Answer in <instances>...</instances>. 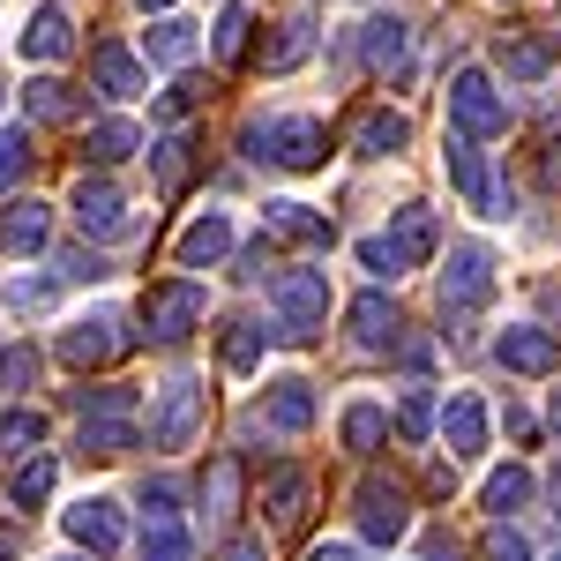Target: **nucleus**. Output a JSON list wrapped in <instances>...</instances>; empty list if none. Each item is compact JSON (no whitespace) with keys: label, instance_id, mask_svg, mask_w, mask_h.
Segmentation results:
<instances>
[{"label":"nucleus","instance_id":"nucleus-48","mask_svg":"<svg viewBox=\"0 0 561 561\" xmlns=\"http://www.w3.org/2000/svg\"><path fill=\"white\" fill-rule=\"evenodd\" d=\"M135 8H142V15H165V8H180V0H135Z\"/></svg>","mask_w":561,"mask_h":561},{"label":"nucleus","instance_id":"nucleus-2","mask_svg":"<svg viewBox=\"0 0 561 561\" xmlns=\"http://www.w3.org/2000/svg\"><path fill=\"white\" fill-rule=\"evenodd\" d=\"M442 248V225H434V210H397V225L389 232H375V240H359V262L375 270V277H404V270H420V262Z\"/></svg>","mask_w":561,"mask_h":561},{"label":"nucleus","instance_id":"nucleus-33","mask_svg":"<svg viewBox=\"0 0 561 561\" xmlns=\"http://www.w3.org/2000/svg\"><path fill=\"white\" fill-rule=\"evenodd\" d=\"M262 345H270V330H262V322H225V367H232V375H255Z\"/></svg>","mask_w":561,"mask_h":561},{"label":"nucleus","instance_id":"nucleus-31","mask_svg":"<svg viewBox=\"0 0 561 561\" xmlns=\"http://www.w3.org/2000/svg\"><path fill=\"white\" fill-rule=\"evenodd\" d=\"M248 31H255V15H248L240 0H232V8H217V23H210V60H225V68H232V60L248 53Z\"/></svg>","mask_w":561,"mask_h":561},{"label":"nucleus","instance_id":"nucleus-41","mask_svg":"<svg viewBox=\"0 0 561 561\" xmlns=\"http://www.w3.org/2000/svg\"><path fill=\"white\" fill-rule=\"evenodd\" d=\"M23 173H31V142H23L15 128H0V195H8Z\"/></svg>","mask_w":561,"mask_h":561},{"label":"nucleus","instance_id":"nucleus-37","mask_svg":"<svg viewBox=\"0 0 561 561\" xmlns=\"http://www.w3.org/2000/svg\"><path fill=\"white\" fill-rule=\"evenodd\" d=\"M142 561H195V547H187L180 517H165V524H150V531H142Z\"/></svg>","mask_w":561,"mask_h":561},{"label":"nucleus","instance_id":"nucleus-24","mask_svg":"<svg viewBox=\"0 0 561 561\" xmlns=\"http://www.w3.org/2000/svg\"><path fill=\"white\" fill-rule=\"evenodd\" d=\"M262 420L285 434V442H293V434H307V427H314V389H307V382H270Z\"/></svg>","mask_w":561,"mask_h":561},{"label":"nucleus","instance_id":"nucleus-30","mask_svg":"<svg viewBox=\"0 0 561 561\" xmlns=\"http://www.w3.org/2000/svg\"><path fill=\"white\" fill-rule=\"evenodd\" d=\"M300 517H307V472H300V465H285V472L270 479V524L293 531Z\"/></svg>","mask_w":561,"mask_h":561},{"label":"nucleus","instance_id":"nucleus-4","mask_svg":"<svg viewBox=\"0 0 561 561\" xmlns=\"http://www.w3.org/2000/svg\"><path fill=\"white\" fill-rule=\"evenodd\" d=\"M486 300H494V248L457 240L449 248V270H442V322H472Z\"/></svg>","mask_w":561,"mask_h":561},{"label":"nucleus","instance_id":"nucleus-39","mask_svg":"<svg viewBox=\"0 0 561 561\" xmlns=\"http://www.w3.org/2000/svg\"><path fill=\"white\" fill-rule=\"evenodd\" d=\"M232 494H240V465H232V457H217L210 479H203V510H210V517H225V510H232Z\"/></svg>","mask_w":561,"mask_h":561},{"label":"nucleus","instance_id":"nucleus-1","mask_svg":"<svg viewBox=\"0 0 561 561\" xmlns=\"http://www.w3.org/2000/svg\"><path fill=\"white\" fill-rule=\"evenodd\" d=\"M248 158H270V165H285V173H314L322 158H330V128L322 121H307V113H293V121H248Z\"/></svg>","mask_w":561,"mask_h":561},{"label":"nucleus","instance_id":"nucleus-21","mask_svg":"<svg viewBox=\"0 0 561 561\" xmlns=\"http://www.w3.org/2000/svg\"><path fill=\"white\" fill-rule=\"evenodd\" d=\"M404 142H412V121H404V113H389V105L359 113V128H352V150H359V158H397Z\"/></svg>","mask_w":561,"mask_h":561},{"label":"nucleus","instance_id":"nucleus-34","mask_svg":"<svg viewBox=\"0 0 561 561\" xmlns=\"http://www.w3.org/2000/svg\"><path fill=\"white\" fill-rule=\"evenodd\" d=\"M524 502H531V472H524V465H502V472L486 479V510L502 524H510V510H524Z\"/></svg>","mask_w":561,"mask_h":561},{"label":"nucleus","instance_id":"nucleus-36","mask_svg":"<svg viewBox=\"0 0 561 561\" xmlns=\"http://www.w3.org/2000/svg\"><path fill=\"white\" fill-rule=\"evenodd\" d=\"M45 494H53V457H31L23 472L8 479V502H15V510H38Z\"/></svg>","mask_w":561,"mask_h":561},{"label":"nucleus","instance_id":"nucleus-35","mask_svg":"<svg viewBox=\"0 0 561 561\" xmlns=\"http://www.w3.org/2000/svg\"><path fill=\"white\" fill-rule=\"evenodd\" d=\"M38 442H45V412H38V404H15V412L0 420V449H15V457H31Z\"/></svg>","mask_w":561,"mask_h":561},{"label":"nucleus","instance_id":"nucleus-44","mask_svg":"<svg viewBox=\"0 0 561 561\" xmlns=\"http://www.w3.org/2000/svg\"><path fill=\"white\" fill-rule=\"evenodd\" d=\"M195 98H203L195 83H173L165 98H158V113H165V121H187V113H195Z\"/></svg>","mask_w":561,"mask_h":561},{"label":"nucleus","instance_id":"nucleus-51","mask_svg":"<svg viewBox=\"0 0 561 561\" xmlns=\"http://www.w3.org/2000/svg\"><path fill=\"white\" fill-rule=\"evenodd\" d=\"M554 502H561V472H554ZM554 517H561V510H554Z\"/></svg>","mask_w":561,"mask_h":561},{"label":"nucleus","instance_id":"nucleus-42","mask_svg":"<svg viewBox=\"0 0 561 561\" xmlns=\"http://www.w3.org/2000/svg\"><path fill=\"white\" fill-rule=\"evenodd\" d=\"M479 554H486V561H531V539H524L517 524H494V531H486V547H479Z\"/></svg>","mask_w":561,"mask_h":561},{"label":"nucleus","instance_id":"nucleus-43","mask_svg":"<svg viewBox=\"0 0 561 561\" xmlns=\"http://www.w3.org/2000/svg\"><path fill=\"white\" fill-rule=\"evenodd\" d=\"M397 427L412 434V442H427V427H434V397H427V389H412V397L397 404Z\"/></svg>","mask_w":561,"mask_h":561},{"label":"nucleus","instance_id":"nucleus-6","mask_svg":"<svg viewBox=\"0 0 561 561\" xmlns=\"http://www.w3.org/2000/svg\"><path fill=\"white\" fill-rule=\"evenodd\" d=\"M203 285H195V277H165V285H150V293H142V322H150V337H158V345H180V337H187V330H195V322H203Z\"/></svg>","mask_w":561,"mask_h":561},{"label":"nucleus","instance_id":"nucleus-32","mask_svg":"<svg viewBox=\"0 0 561 561\" xmlns=\"http://www.w3.org/2000/svg\"><path fill=\"white\" fill-rule=\"evenodd\" d=\"M554 68V38H517V45H502V76L510 83H539Z\"/></svg>","mask_w":561,"mask_h":561},{"label":"nucleus","instance_id":"nucleus-40","mask_svg":"<svg viewBox=\"0 0 561 561\" xmlns=\"http://www.w3.org/2000/svg\"><path fill=\"white\" fill-rule=\"evenodd\" d=\"M0 389H15V397H23V389H38V352H31V345H8V352H0Z\"/></svg>","mask_w":561,"mask_h":561},{"label":"nucleus","instance_id":"nucleus-26","mask_svg":"<svg viewBox=\"0 0 561 561\" xmlns=\"http://www.w3.org/2000/svg\"><path fill=\"white\" fill-rule=\"evenodd\" d=\"M142 53H150L158 68H187V60H195V23L158 15V23H150V38H142Z\"/></svg>","mask_w":561,"mask_h":561},{"label":"nucleus","instance_id":"nucleus-17","mask_svg":"<svg viewBox=\"0 0 561 561\" xmlns=\"http://www.w3.org/2000/svg\"><path fill=\"white\" fill-rule=\"evenodd\" d=\"M232 255V217L225 210H203L187 232H180V270H210V262Z\"/></svg>","mask_w":561,"mask_h":561},{"label":"nucleus","instance_id":"nucleus-22","mask_svg":"<svg viewBox=\"0 0 561 561\" xmlns=\"http://www.w3.org/2000/svg\"><path fill=\"white\" fill-rule=\"evenodd\" d=\"M90 76H98V90H105L113 105H128V98H142V60H135L128 45H98Z\"/></svg>","mask_w":561,"mask_h":561},{"label":"nucleus","instance_id":"nucleus-9","mask_svg":"<svg viewBox=\"0 0 561 561\" xmlns=\"http://www.w3.org/2000/svg\"><path fill=\"white\" fill-rule=\"evenodd\" d=\"M68 210H76V225H83L90 240H121V232H128L135 217H128V195H121V187H113V180H76V203H68Z\"/></svg>","mask_w":561,"mask_h":561},{"label":"nucleus","instance_id":"nucleus-23","mask_svg":"<svg viewBox=\"0 0 561 561\" xmlns=\"http://www.w3.org/2000/svg\"><path fill=\"white\" fill-rule=\"evenodd\" d=\"M150 173H158V195H180L187 173H195V135H187V128L158 135V142H150Z\"/></svg>","mask_w":561,"mask_h":561},{"label":"nucleus","instance_id":"nucleus-11","mask_svg":"<svg viewBox=\"0 0 561 561\" xmlns=\"http://www.w3.org/2000/svg\"><path fill=\"white\" fill-rule=\"evenodd\" d=\"M442 165H449V180H457V195L472 203V210H486V217H502L494 203V173H486V158H479V142L472 135H449V150H442Z\"/></svg>","mask_w":561,"mask_h":561},{"label":"nucleus","instance_id":"nucleus-45","mask_svg":"<svg viewBox=\"0 0 561 561\" xmlns=\"http://www.w3.org/2000/svg\"><path fill=\"white\" fill-rule=\"evenodd\" d=\"M307 561H359V547H345V539H330V547H314Z\"/></svg>","mask_w":561,"mask_h":561},{"label":"nucleus","instance_id":"nucleus-15","mask_svg":"<svg viewBox=\"0 0 561 561\" xmlns=\"http://www.w3.org/2000/svg\"><path fill=\"white\" fill-rule=\"evenodd\" d=\"M45 240H53V210H45L38 195H23V203L0 210V248L8 255H45Z\"/></svg>","mask_w":561,"mask_h":561},{"label":"nucleus","instance_id":"nucleus-28","mask_svg":"<svg viewBox=\"0 0 561 561\" xmlns=\"http://www.w3.org/2000/svg\"><path fill=\"white\" fill-rule=\"evenodd\" d=\"M135 449V420L128 412H98L83 420V457H128Z\"/></svg>","mask_w":561,"mask_h":561},{"label":"nucleus","instance_id":"nucleus-52","mask_svg":"<svg viewBox=\"0 0 561 561\" xmlns=\"http://www.w3.org/2000/svg\"><path fill=\"white\" fill-rule=\"evenodd\" d=\"M554 561H561V554H554Z\"/></svg>","mask_w":561,"mask_h":561},{"label":"nucleus","instance_id":"nucleus-29","mask_svg":"<svg viewBox=\"0 0 561 561\" xmlns=\"http://www.w3.org/2000/svg\"><path fill=\"white\" fill-rule=\"evenodd\" d=\"M135 150H142L135 121H98V128L83 135V158H98V165H121V158H135Z\"/></svg>","mask_w":561,"mask_h":561},{"label":"nucleus","instance_id":"nucleus-14","mask_svg":"<svg viewBox=\"0 0 561 561\" xmlns=\"http://www.w3.org/2000/svg\"><path fill=\"white\" fill-rule=\"evenodd\" d=\"M68 539H76V547H90V554H113V547H121V539H128V524H121V502H76V510H68Z\"/></svg>","mask_w":561,"mask_h":561},{"label":"nucleus","instance_id":"nucleus-13","mask_svg":"<svg viewBox=\"0 0 561 561\" xmlns=\"http://www.w3.org/2000/svg\"><path fill=\"white\" fill-rule=\"evenodd\" d=\"M121 345H128V337H121L113 314H90V322H68V330H60V359H68V367H105Z\"/></svg>","mask_w":561,"mask_h":561},{"label":"nucleus","instance_id":"nucleus-8","mask_svg":"<svg viewBox=\"0 0 561 561\" xmlns=\"http://www.w3.org/2000/svg\"><path fill=\"white\" fill-rule=\"evenodd\" d=\"M203 427V382L195 375H173L158 389V412H150V449H187Z\"/></svg>","mask_w":561,"mask_h":561},{"label":"nucleus","instance_id":"nucleus-16","mask_svg":"<svg viewBox=\"0 0 561 561\" xmlns=\"http://www.w3.org/2000/svg\"><path fill=\"white\" fill-rule=\"evenodd\" d=\"M345 322H352V345H359V352H389V345H404V322H397V307H389L382 293H359Z\"/></svg>","mask_w":561,"mask_h":561},{"label":"nucleus","instance_id":"nucleus-12","mask_svg":"<svg viewBox=\"0 0 561 561\" xmlns=\"http://www.w3.org/2000/svg\"><path fill=\"white\" fill-rule=\"evenodd\" d=\"M359 53H367V68L389 76V83H404V76H412V31H404L397 15H375V23L359 31Z\"/></svg>","mask_w":561,"mask_h":561},{"label":"nucleus","instance_id":"nucleus-10","mask_svg":"<svg viewBox=\"0 0 561 561\" xmlns=\"http://www.w3.org/2000/svg\"><path fill=\"white\" fill-rule=\"evenodd\" d=\"M494 359H502L510 375H554L561 367V337L539 330V322H510V330L494 337Z\"/></svg>","mask_w":561,"mask_h":561},{"label":"nucleus","instance_id":"nucleus-19","mask_svg":"<svg viewBox=\"0 0 561 561\" xmlns=\"http://www.w3.org/2000/svg\"><path fill=\"white\" fill-rule=\"evenodd\" d=\"M262 225H270L277 240H293V248H330V240H337V225L322 210H307V203H270Z\"/></svg>","mask_w":561,"mask_h":561},{"label":"nucleus","instance_id":"nucleus-20","mask_svg":"<svg viewBox=\"0 0 561 561\" xmlns=\"http://www.w3.org/2000/svg\"><path fill=\"white\" fill-rule=\"evenodd\" d=\"M442 442H449V457H479L486 449V404L479 397H449L442 404Z\"/></svg>","mask_w":561,"mask_h":561},{"label":"nucleus","instance_id":"nucleus-5","mask_svg":"<svg viewBox=\"0 0 561 561\" xmlns=\"http://www.w3.org/2000/svg\"><path fill=\"white\" fill-rule=\"evenodd\" d=\"M449 121H457V135H472V142L510 128V105H502V90H494L486 68H457L449 76Z\"/></svg>","mask_w":561,"mask_h":561},{"label":"nucleus","instance_id":"nucleus-25","mask_svg":"<svg viewBox=\"0 0 561 561\" xmlns=\"http://www.w3.org/2000/svg\"><path fill=\"white\" fill-rule=\"evenodd\" d=\"M76 45V23H68V8H38L31 23H23V60H60Z\"/></svg>","mask_w":561,"mask_h":561},{"label":"nucleus","instance_id":"nucleus-47","mask_svg":"<svg viewBox=\"0 0 561 561\" xmlns=\"http://www.w3.org/2000/svg\"><path fill=\"white\" fill-rule=\"evenodd\" d=\"M547 187H561V142L547 150Z\"/></svg>","mask_w":561,"mask_h":561},{"label":"nucleus","instance_id":"nucleus-49","mask_svg":"<svg viewBox=\"0 0 561 561\" xmlns=\"http://www.w3.org/2000/svg\"><path fill=\"white\" fill-rule=\"evenodd\" d=\"M23 554V547H15V531H0V561H15Z\"/></svg>","mask_w":561,"mask_h":561},{"label":"nucleus","instance_id":"nucleus-7","mask_svg":"<svg viewBox=\"0 0 561 561\" xmlns=\"http://www.w3.org/2000/svg\"><path fill=\"white\" fill-rule=\"evenodd\" d=\"M359 531H367L375 547H397V539L412 531V494H404V479H382V472L359 479Z\"/></svg>","mask_w":561,"mask_h":561},{"label":"nucleus","instance_id":"nucleus-50","mask_svg":"<svg viewBox=\"0 0 561 561\" xmlns=\"http://www.w3.org/2000/svg\"><path fill=\"white\" fill-rule=\"evenodd\" d=\"M547 420H554V434H561V389H554V404H547Z\"/></svg>","mask_w":561,"mask_h":561},{"label":"nucleus","instance_id":"nucleus-46","mask_svg":"<svg viewBox=\"0 0 561 561\" xmlns=\"http://www.w3.org/2000/svg\"><path fill=\"white\" fill-rule=\"evenodd\" d=\"M225 561H262V539H232V547H225Z\"/></svg>","mask_w":561,"mask_h":561},{"label":"nucleus","instance_id":"nucleus-18","mask_svg":"<svg viewBox=\"0 0 561 561\" xmlns=\"http://www.w3.org/2000/svg\"><path fill=\"white\" fill-rule=\"evenodd\" d=\"M307 53H314V8H293V15L277 23V38L262 45V68H270V76H293Z\"/></svg>","mask_w":561,"mask_h":561},{"label":"nucleus","instance_id":"nucleus-27","mask_svg":"<svg viewBox=\"0 0 561 561\" xmlns=\"http://www.w3.org/2000/svg\"><path fill=\"white\" fill-rule=\"evenodd\" d=\"M23 113L31 121H76L83 98H76V83H60V76H38V83L23 90Z\"/></svg>","mask_w":561,"mask_h":561},{"label":"nucleus","instance_id":"nucleus-38","mask_svg":"<svg viewBox=\"0 0 561 561\" xmlns=\"http://www.w3.org/2000/svg\"><path fill=\"white\" fill-rule=\"evenodd\" d=\"M382 434H389V412H382V404H352V412H345V449H375Z\"/></svg>","mask_w":561,"mask_h":561},{"label":"nucleus","instance_id":"nucleus-3","mask_svg":"<svg viewBox=\"0 0 561 561\" xmlns=\"http://www.w3.org/2000/svg\"><path fill=\"white\" fill-rule=\"evenodd\" d=\"M270 307H277V337L285 345H307L322 322H330V277L322 270H285L270 285Z\"/></svg>","mask_w":561,"mask_h":561}]
</instances>
